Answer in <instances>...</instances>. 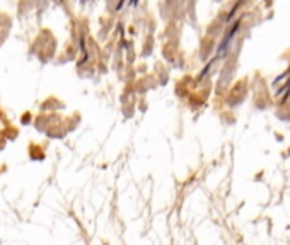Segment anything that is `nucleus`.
I'll use <instances>...</instances> for the list:
<instances>
[{
  "instance_id": "1",
  "label": "nucleus",
  "mask_w": 290,
  "mask_h": 245,
  "mask_svg": "<svg viewBox=\"0 0 290 245\" xmlns=\"http://www.w3.org/2000/svg\"><path fill=\"white\" fill-rule=\"evenodd\" d=\"M289 94H290V80H289V83H287V85L284 87V90H280V92H278V95H284V100L289 97Z\"/></svg>"
}]
</instances>
